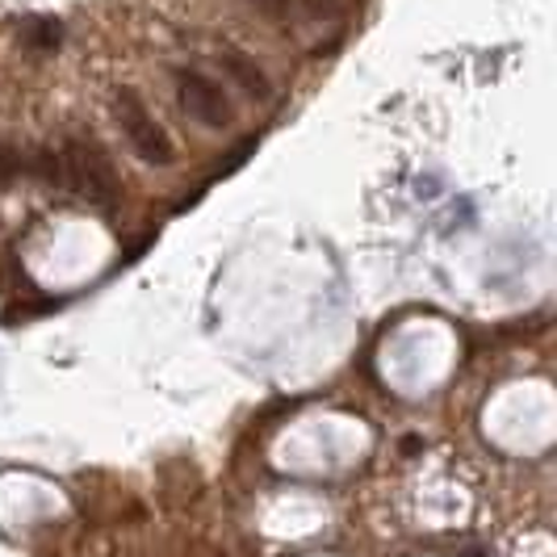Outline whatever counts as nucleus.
<instances>
[{"instance_id": "obj_1", "label": "nucleus", "mask_w": 557, "mask_h": 557, "mask_svg": "<svg viewBox=\"0 0 557 557\" xmlns=\"http://www.w3.org/2000/svg\"><path fill=\"white\" fill-rule=\"evenodd\" d=\"M55 168H59V181L76 197H84L88 206H97V210H113L117 206L122 185H117V172H113L110 156L101 151L97 139L67 135L55 156Z\"/></svg>"}, {"instance_id": "obj_2", "label": "nucleus", "mask_w": 557, "mask_h": 557, "mask_svg": "<svg viewBox=\"0 0 557 557\" xmlns=\"http://www.w3.org/2000/svg\"><path fill=\"white\" fill-rule=\"evenodd\" d=\"M113 117L122 126V135L131 143V151L139 156L143 164L151 168H168L176 160V147H172V135L156 122V113L143 106V97L135 88H122L113 97Z\"/></svg>"}, {"instance_id": "obj_3", "label": "nucleus", "mask_w": 557, "mask_h": 557, "mask_svg": "<svg viewBox=\"0 0 557 557\" xmlns=\"http://www.w3.org/2000/svg\"><path fill=\"white\" fill-rule=\"evenodd\" d=\"M172 84H176L181 110L189 113L194 122L210 126V131H226V126L235 122V101H231V92H226L214 76H206V72H197V67H181V72L172 76Z\"/></svg>"}, {"instance_id": "obj_4", "label": "nucleus", "mask_w": 557, "mask_h": 557, "mask_svg": "<svg viewBox=\"0 0 557 557\" xmlns=\"http://www.w3.org/2000/svg\"><path fill=\"white\" fill-rule=\"evenodd\" d=\"M219 63H223V72L239 84L244 92H248L251 101H269V97H273V81H269V72H264L251 55L235 51V47H226V51H219Z\"/></svg>"}, {"instance_id": "obj_5", "label": "nucleus", "mask_w": 557, "mask_h": 557, "mask_svg": "<svg viewBox=\"0 0 557 557\" xmlns=\"http://www.w3.org/2000/svg\"><path fill=\"white\" fill-rule=\"evenodd\" d=\"M17 38L29 42V47H42V51H55L59 47V22L55 17H26V22H17Z\"/></svg>"}, {"instance_id": "obj_6", "label": "nucleus", "mask_w": 557, "mask_h": 557, "mask_svg": "<svg viewBox=\"0 0 557 557\" xmlns=\"http://www.w3.org/2000/svg\"><path fill=\"white\" fill-rule=\"evenodd\" d=\"M256 13H264V17H273V22H285L289 13H294V0H248Z\"/></svg>"}, {"instance_id": "obj_7", "label": "nucleus", "mask_w": 557, "mask_h": 557, "mask_svg": "<svg viewBox=\"0 0 557 557\" xmlns=\"http://www.w3.org/2000/svg\"><path fill=\"white\" fill-rule=\"evenodd\" d=\"M13 176H17V156H13V151L0 143V185H9Z\"/></svg>"}, {"instance_id": "obj_8", "label": "nucleus", "mask_w": 557, "mask_h": 557, "mask_svg": "<svg viewBox=\"0 0 557 557\" xmlns=\"http://www.w3.org/2000/svg\"><path fill=\"white\" fill-rule=\"evenodd\" d=\"M307 9L314 13V17H323V13L332 17V13H335V0H307Z\"/></svg>"}]
</instances>
